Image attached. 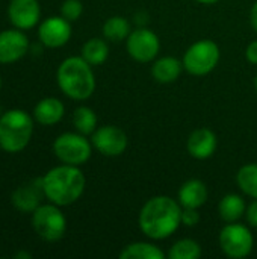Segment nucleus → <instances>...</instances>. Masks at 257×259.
<instances>
[{
  "label": "nucleus",
  "mask_w": 257,
  "mask_h": 259,
  "mask_svg": "<svg viewBox=\"0 0 257 259\" xmlns=\"http://www.w3.org/2000/svg\"><path fill=\"white\" fill-rule=\"evenodd\" d=\"M53 152L56 158L68 165H83L88 162L92 153V143L88 141L86 135L65 132L59 135L53 143Z\"/></svg>",
  "instance_id": "obj_6"
},
{
  "label": "nucleus",
  "mask_w": 257,
  "mask_h": 259,
  "mask_svg": "<svg viewBox=\"0 0 257 259\" xmlns=\"http://www.w3.org/2000/svg\"><path fill=\"white\" fill-rule=\"evenodd\" d=\"M220 58L221 52L215 41L200 39L185 52L183 67L192 76H206L218 65Z\"/></svg>",
  "instance_id": "obj_5"
},
{
  "label": "nucleus",
  "mask_w": 257,
  "mask_h": 259,
  "mask_svg": "<svg viewBox=\"0 0 257 259\" xmlns=\"http://www.w3.org/2000/svg\"><path fill=\"white\" fill-rule=\"evenodd\" d=\"M250 23H251V27L257 32V2H254V5L251 6V11H250Z\"/></svg>",
  "instance_id": "obj_30"
},
{
  "label": "nucleus",
  "mask_w": 257,
  "mask_h": 259,
  "mask_svg": "<svg viewBox=\"0 0 257 259\" xmlns=\"http://www.w3.org/2000/svg\"><path fill=\"white\" fill-rule=\"evenodd\" d=\"M218 146V140L217 135L206 127L201 129H195L194 132H191V135L188 137V143H186V149L189 152V155L195 159H208L211 158Z\"/></svg>",
  "instance_id": "obj_14"
},
{
  "label": "nucleus",
  "mask_w": 257,
  "mask_h": 259,
  "mask_svg": "<svg viewBox=\"0 0 257 259\" xmlns=\"http://www.w3.org/2000/svg\"><path fill=\"white\" fill-rule=\"evenodd\" d=\"M200 222V214L195 208H183L182 209V225L186 228H194Z\"/></svg>",
  "instance_id": "obj_27"
},
{
  "label": "nucleus",
  "mask_w": 257,
  "mask_h": 259,
  "mask_svg": "<svg viewBox=\"0 0 257 259\" xmlns=\"http://www.w3.org/2000/svg\"><path fill=\"white\" fill-rule=\"evenodd\" d=\"M195 2H198V3H201V5H214V3H217V2H220V0H195Z\"/></svg>",
  "instance_id": "obj_32"
},
{
  "label": "nucleus",
  "mask_w": 257,
  "mask_h": 259,
  "mask_svg": "<svg viewBox=\"0 0 257 259\" xmlns=\"http://www.w3.org/2000/svg\"><path fill=\"white\" fill-rule=\"evenodd\" d=\"M103 36L106 41L111 42H121L124 39H127V36L132 32V26L129 23V20H126L124 17L120 15H114L111 18H108L103 24Z\"/></svg>",
  "instance_id": "obj_21"
},
{
  "label": "nucleus",
  "mask_w": 257,
  "mask_h": 259,
  "mask_svg": "<svg viewBox=\"0 0 257 259\" xmlns=\"http://www.w3.org/2000/svg\"><path fill=\"white\" fill-rule=\"evenodd\" d=\"M41 196H44L42 178L32 184L18 187L12 194V203L21 212H33L39 206Z\"/></svg>",
  "instance_id": "obj_15"
},
{
  "label": "nucleus",
  "mask_w": 257,
  "mask_h": 259,
  "mask_svg": "<svg viewBox=\"0 0 257 259\" xmlns=\"http://www.w3.org/2000/svg\"><path fill=\"white\" fill-rule=\"evenodd\" d=\"M65 112L64 103L56 97H45L39 100L33 109V117L39 124L52 126L62 120Z\"/></svg>",
  "instance_id": "obj_17"
},
{
  "label": "nucleus",
  "mask_w": 257,
  "mask_h": 259,
  "mask_svg": "<svg viewBox=\"0 0 257 259\" xmlns=\"http://www.w3.org/2000/svg\"><path fill=\"white\" fill-rule=\"evenodd\" d=\"M183 61L174 56H164L153 62L151 65V76L156 82L161 83H171L177 80L183 70Z\"/></svg>",
  "instance_id": "obj_18"
},
{
  "label": "nucleus",
  "mask_w": 257,
  "mask_h": 259,
  "mask_svg": "<svg viewBox=\"0 0 257 259\" xmlns=\"http://www.w3.org/2000/svg\"><path fill=\"white\" fill-rule=\"evenodd\" d=\"M254 85H256V90H257V76H256V80H254Z\"/></svg>",
  "instance_id": "obj_33"
},
{
  "label": "nucleus",
  "mask_w": 257,
  "mask_h": 259,
  "mask_svg": "<svg viewBox=\"0 0 257 259\" xmlns=\"http://www.w3.org/2000/svg\"><path fill=\"white\" fill-rule=\"evenodd\" d=\"M200 256H201V246L189 238L176 241L168 252V258L171 259H198Z\"/></svg>",
  "instance_id": "obj_25"
},
{
  "label": "nucleus",
  "mask_w": 257,
  "mask_h": 259,
  "mask_svg": "<svg viewBox=\"0 0 257 259\" xmlns=\"http://www.w3.org/2000/svg\"><path fill=\"white\" fill-rule=\"evenodd\" d=\"M91 143L92 147L105 156H120L127 149V135L123 129L106 124L94 131Z\"/></svg>",
  "instance_id": "obj_10"
},
{
  "label": "nucleus",
  "mask_w": 257,
  "mask_h": 259,
  "mask_svg": "<svg viewBox=\"0 0 257 259\" xmlns=\"http://www.w3.org/2000/svg\"><path fill=\"white\" fill-rule=\"evenodd\" d=\"M73 124L82 135H92L97 129V115L88 106H79L73 112Z\"/></svg>",
  "instance_id": "obj_24"
},
{
  "label": "nucleus",
  "mask_w": 257,
  "mask_h": 259,
  "mask_svg": "<svg viewBox=\"0 0 257 259\" xmlns=\"http://www.w3.org/2000/svg\"><path fill=\"white\" fill-rule=\"evenodd\" d=\"M245 211H247L245 200L242 199V196L233 193L226 194L218 205V214L221 220L226 223L239 222L245 215Z\"/></svg>",
  "instance_id": "obj_19"
},
{
  "label": "nucleus",
  "mask_w": 257,
  "mask_h": 259,
  "mask_svg": "<svg viewBox=\"0 0 257 259\" xmlns=\"http://www.w3.org/2000/svg\"><path fill=\"white\" fill-rule=\"evenodd\" d=\"M245 219H247V223H248L251 228H256L257 229V199H254V200L247 206Z\"/></svg>",
  "instance_id": "obj_28"
},
{
  "label": "nucleus",
  "mask_w": 257,
  "mask_h": 259,
  "mask_svg": "<svg viewBox=\"0 0 257 259\" xmlns=\"http://www.w3.org/2000/svg\"><path fill=\"white\" fill-rule=\"evenodd\" d=\"M39 41L50 49L62 47L71 38V24L67 18L61 17H48L45 18L38 29Z\"/></svg>",
  "instance_id": "obj_11"
},
{
  "label": "nucleus",
  "mask_w": 257,
  "mask_h": 259,
  "mask_svg": "<svg viewBox=\"0 0 257 259\" xmlns=\"http://www.w3.org/2000/svg\"><path fill=\"white\" fill-rule=\"evenodd\" d=\"M85 175L77 165H58L42 178L44 196L58 206H68L77 202L85 191Z\"/></svg>",
  "instance_id": "obj_2"
},
{
  "label": "nucleus",
  "mask_w": 257,
  "mask_h": 259,
  "mask_svg": "<svg viewBox=\"0 0 257 259\" xmlns=\"http://www.w3.org/2000/svg\"><path fill=\"white\" fill-rule=\"evenodd\" d=\"M15 258H24V259H30V253H26V252H18V253H15Z\"/></svg>",
  "instance_id": "obj_31"
},
{
  "label": "nucleus",
  "mask_w": 257,
  "mask_h": 259,
  "mask_svg": "<svg viewBox=\"0 0 257 259\" xmlns=\"http://www.w3.org/2000/svg\"><path fill=\"white\" fill-rule=\"evenodd\" d=\"M29 39L20 29L0 32V64H11L27 53Z\"/></svg>",
  "instance_id": "obj_12"
},
{
  "label": "nucleus",
  "mask_w": 257,
  "mask_h": 259,
  "mask_svg": "<svg viewBox=\"0 0 257 259\" xmlns=\"http://www.w3.org/2000/svg\"><path fill=\"white\" fill-rule=\"evenodd\" d=\"M126 49L132 59L145 64L158 56L161 50V39L153 30L147 27H138L127 36Z\"/></svg>",
  "instance_id": "obj_9"
},
{
  "label": "nucleus",
  "mask_w": 257,
  "mask_h": 259,
  "mask_svg": "<svg viewBox=\"0 0 257 259\" xmlns=\"http://www.w3.org/2000/svg\"><path fill=\"white\" fill-rule=\"evenodd\" d=\"M182 205L168 196H155L139 212V229L151 240H167L182 225Z\"/></svg>",
  "instance_id": "obj_1"
},
{
  "label": "nucleus",
  "mask_w": 257,
  "mask_h": 259,
  "mask_svg": "<svg viewBox=\"0 0 257 259\" xmlns=\"http://www.w3.org/2000/svg\"><path fill=\"white\" fill-rule=\"evenodd\" d=\"M239 190L251 199H257V164H245L236 173Z\"/></svg>",
  "instance_id": "obj_23"
},
{
  "label": "nucleus",
  "mask_w": 257,
  "mask_h": 259,
  "mask_svg": "<svg viewBox=\"0 0 257 259\" xmlns=\"http://www.w3.org/2000/svg\"><path fill=\"white\" fill-rule=\"evenodd\" d=\"M245 56H247V61H248V62L257 65V39L256 41H251V42L247 46Z\"/></svg>",
  "instance_id": "obj_29"
},
{
  "label": "nucleus",
  "mask_w": 257,
  "mask_h": 259,
  "mask_svg": "<svg viewBox=\"0 0 257 259\" xmlns=\"http://www.w3.org/2000/svg\"><path fill=\"white\" fill-rule=\"evenodd\" d=\"M0 88H2V79H0Z\"/></svg>",
  "instance_id": "obj_34"
},
{
  "label": "nucleus",
  "mask_w": 257,
  "mask_h": 259,
  "mask_svg": "<svg viewBox=\"0 0 257 259\" xmlns=\"http://www.w3.org/2000/svg\"><path fill=\"white\" fill-rule=\"evenodd\" d=\"M82 56L64 59L58 68L56 80L61 91L73 100H86L95 90L94 71Z\"/></svg>",
  "instance_id": "obj_3"
},
{
  "label": "nucleus",
  "mask_w": 257,
  "mask_h": 259,
  "mask_svg": "<svg viewBox=\"0 0 257 259\" xmlns=\"http://www.w3.org/2000/svg\"><path fill=\"white\" fill-rule=\"evenodd\" d=\"M8 15L11 23L20 29L27 30L32 29L41 15L38 0H11L8 6Z\"/></svg>",
  "instance_id": "obj_13"
},
{
  "label": "nucleus",
  "mask_w": 257,
  "mask_h": 259,
  "mask_svg": "<svg viewBox=\"0 0 257 259\" xmlns=\"http://www.w3.org/2000/svg\"><path fill=\"white\" fill-rule=\"evenodd\" d=\"M33 134V120L23 109H11L0 117V147L18 153L27 147Z\"/></svg>",
  "instance_id": "obj_4"
},
{
  "label": "nucleus",
  "mask_w": 257,
  "mask_h": 259,
  "mask_svg": "<svg viewBox=\"0 0 257 259\" xmlns=\"http://www.w3.org/2000/svg\"><path fill=\"white\" fill-rule=\"evenodd\" d=\"M109 56V46L106 39L91 38L82 47V58L89 65H101Z\"/></svg>",
  "instance_id": "obj_22"
},
{
  "label": "nucleus",
  "mask_w": 257,
  "mask_h": 259,
  "mask_svg": "<svg viewBox=\"0 0 257 259\" xmlns=\"http://www.w3.org/2000/svg\"><path fill=\"white\" fill-rule=\"evenodd\" d=\"M208 187L200 179H189L179 188V203L182 208H201L208 202Z\"/></svg>",
  "instance_id": "obj_16"
},
{
  "label": "nucleus",
  "mask_w": 257,
  "mask_h": 259,
  "mask_svg": "<svg viewBox=\"0 0 257 259\" xmlns=\"http://www.w3.org/2000/svg\"><path fill=\"white\" fill-rule=\"evenodd\" d=\"M220 247L227 258L244 259L253 252L254 237L247 226L238 222L227 223L220 232Z\"/></svg>",
  "instance_id": "obj_8"
},
{
  "label": "nucleus",
  "mask_w": 257,
  "mask_h": 259,
  "mask_svg": "<svg viewBox=\"0 0 257 259\" xmlns=\"http://www.w3.org/2000/svg\"><path fill=\"white\" fill-rule=\"evenodd\" d=\"M32 226L39 238L53 243L64 237L67 231V220L58 205H39L32 212Z\"/></svg>",
  "instance_id": "obj_7"
},
{
  "label": "nucleus",
  "mask_w": 257,
  "mask_h": 259,
  "mask_svg": "<svg viewBox=\"0 0 257 259\" xmlns=\"http://www.w3.org/2000/svg\"><path fill=\"white\" fill-rule=\"evenodd\" d=\"M83 12V5L80 0H65L61 6V15L68 21H76Z\"/></svg>",
  "instance_id": "obj_26"
},
{
  "label": "nucleus",
  "mask_w": 257,
  "mask_h": 259,
  "mask_svg": "<svg viewBox=\"0 0 257 259\" xmlns=\"http://www.w3.org/2000/svg\"><path fill=\"white\" fill-rule=\"evenodd\" d=\"M121 259H165L167 255L162 249L151 243L145 241H136L132 244H127L118 255Z\"/></svg>",
  "instance_id": "obj_20"
}]
</instances>
